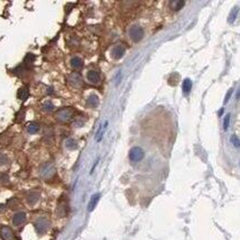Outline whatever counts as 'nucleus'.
<instances>
[{"label": "nucleus", "instance_id": "nucleus-8", "mask_svg": "<svg viewBox=\"0 0 240 240\" xmlns=\"http://www.w3.org/2000/svg\"><path fill=\"white\" fill-rule=\"evenodd\" d=\"M69 82L74 87H79L82 85V78L79 73L74 72V73H71L69 76Z\"/></svg>", "mask_w": 240, "mask_h": 240}, {"label": "nucleus", "instance_id": "nucleus-23", "mask_svg": "<svg viewBox=\"0 0 240 240\" xmlns=\"http://www.w3.org/2000/svg\"><path fill=\"white\" fill-rule=\"evenodd\" d=\"M34 61H35V55L33 53H28L25 56V63L26 64H32Z\"/></svg>", "mask_w": 240, "mask_h": 240}, {"label": "nucleus", "instance_id": "nucleus-19", "mask_svg": "<svg viewBox=\"0 0 240 240\" xmlns=\"http://www.w3.org/2000/svg\"><path fill=\"white\" fill-rule=\"evenodd\" d=\"M107 125H108V121H105L104 124H103L102 126H101V128L98 130V132H97V141H101L103 133H104V130H105V128H107Z\"/></svg>", "mask_w": 240, "mask_h": 240}, {"label": "nucleus", "instance_id": "nucleus-31", "mask_svg": "<svg viewBox=\"0 0 240 240\" xmlns=\"http://www.w3.org/2000/svg\"><path fill=\"white\" fill-rule=\"evenodd\" d=\"M237 97H238V98H239V97H240V92H238V95H237Z\"/></svg>", "mask_w": 240, "mask_h": 240}, {"label": "nucleus", "instance_id": "nucleus-11", "mask_svg": "<svg viewBox=\"0 0 240 240\" xmlns=\"http://www.w3.org/2000/svg\"><path fill=\"white\" fill-rule=\"evenodd\" d=\"M99 200H100V194H99V193L94 194V195L90 199V202H89L88 211L92 212V211H93L94 209H96V206H97V204H98V202H99Z\"/></svg>", "mask_w": 240, "mask_h": 240}, {"label": "nucleus", "instance_id": "nucleus-18", "mask_svg": "<svg viewBox=\"0 0 240 240\" xmlns=\"http://www.w3.org/2000/svg\"><path fill=\"white\" fill-rule=\"evenodd\" d=\"M184 5H185V2L183 0H176V1H172V2H171V7H172V9H174V10H180Z\"/></svg>", "mask_w": 240, "mask_h": 240}, {"label": "nucleus", "instance_id": "nucleus-20", "mask_svg": "<svg viewBox=\"0 0 240 240\" xmlns=\"http://www.w3.org/2000/svg\"><path fill=\"white\" fill-rule=\"evenodd\" d=\"M238 12H239V8L238 7H234L232 9V12H230V15H229V23H233L236 21V18L238 16Z\"/></svg>", "mask_w": 240, "mask_h": 240}, {"label": "nucleus", "instance_id": "nucleus-13", "mask_svg": "<svg viewBox=\"0 0 240 240\" xmlns=\"http://www.w3.org/2000/svg\"><path fill=\"white\" fill-rule=\"evenodd\" d=\"M82 65H83V61L81 58H79V56H73V58L71 59V67L73 69H75V70L81 69L82 68Z\"/></svg>", "mask_w": 240, "mask_h": 240}, {"label": "nucleus", "instance_id": "nucleus-30", "mask_svg": "<svg viewBox=\"0 0 240 240\" xmlns=\"http://www.w3.org/2000/svg\"><path fill=\"white\" fill-rule=\"evenodd\" d=\"M223 114V108H221V110L219 111V115H222Z\"/></svg>", "mask_w": 240, "mask_h": 240}, {"label": "nucleus", "instance_id": "nucleus-9", "mask_svg": "<svg viewBox=\"0 0 240 240\" xmlns=\"http://www.w3.org/2000/svg\"><path fill=\"white\" fill-rule=\"evenodd\" d=\"M125 51H126V49H125V46H122V45H116L113 49H112L111 51V54L112 56H113L114 59H120V58H122V55L125 54Z\"/></svg>", "mask_w": 240, "mask_h": 240}, {"label": "nucleus", "instance_id": "nucleus-1", "mask_svg": "<svg viewBox=\"0 0 240 240\" xmlns=\"http://www.w3.org/2000/svg\"><path fill=\"white\" fill-rule=\"evenodd\" d=\"M41 176L44 179H50L54 176L55 174V167L53 166L51 162H46L45 165H43L41 168V172H39Z\"/></svg>", "mask_w": 240, "mask_h": 240}, {"label": "nucleus", "instance_id": "nucleus-10", "mask_svg": "<svg viewBox=\"0 0 240 240\" xmlns=\"http://www.w3.org/2000/svg\"><path fill=\"white\" fill-rule=\"evenodd\" d=\"M39 192H36V191H32V192L27 195V203L30 205L36 204V202L39 200Z\"/></svg>", "mask_w": 240, "mask_h": 240}, {"label": "nucleus", "instance_id": "nucleus-25", "mask_svg": "<svg viewBox=\"0 0 240 240\" xmlns=\"http://www.w3.org/2000/svg\"><path fill=\"white\" fill-rule=\"evenodd\" d=\"M229 123H230V115H225L224 116V120H223V129L227 130L229 128Z\"/></svg>", "mask_w": 240, "mask_h": 240}, {"label": "nucleus", "instance_id": "nucleus-16", "mask_svg": "<svg viewBox=\"0 0 240 240\" xmlns=\"http://www.w3.org/2000/svg\"><path fill=\"white\" fill-rule=\"evenodd\" d=\"M38 130H39V124L36 123V122H32V123H29V124L27 125V131L30 134L36 133V132H38Z\"/></svg>", "mask_w": 240, "mask_h": 240}, {"label": "nucleus", "instance_id": "nucleus-22", "mask_svg": "<svg viewBox=\"0 0 240 240\" xmlns=\"http://www.w3.org/2000/svg\"><path fill=\"white\" fill-rule=\"evenodd\" d=\"M53 110H54V105L51 101H45L43 104V111H45V112H51Z\"/></svg>", "mask_w": 240, "mask_h": 240}, {"label": "nucleus", "instance_id": "nucleus-29", "mask_svg": "<svg viewBox=\"0 0 240 240\" xmlns=\"http://www.w3.org/2000/svg\"><path fill=\"white\" fill-rule=\"evenodd\" d=\"M6 210V205L5 204H0V211H5Z\"/></svg>", "mask_w": 240, "mask_h": 240}, {"label": "nucleus", "instance_id": "nucleus-4", "mask_svg": "<svg viewBox=\"0 0 240 240\" xmlns=\"http://www.w3.org/2000/svg\"><path fill=\"white\" fill-rule=\"evenodd\" d=\"M129 36L134 42H139L144 37V31L140 26H132L129 30Z\"/></svg>", "mask_w": 240, "mask_h": 240}, {"label": "nucleus", "instance_id": "nucleus-14", "mask_svg": "<svg viewBox=\"0 0 240 240\" xmlns=\"http://www.w3.org/2000/svg\"><path fill=\"white\" fill-rule=\"evenodd\" d=\"M17 96L20 101H26L28 96H29V90H28L27 87H21V88L18 89Z\"/></svg>", "mask_w": 240, "mask_h": 240}, {"label": "nucleus", "instance_id": "nucleus-21", "mask_svg": "<svg viewBox=\"0 0 240 240\" xmlns=\"http://www.w3.org/2000/svg\"><path fill=\"white\" fill-rule=\"evenodd\" d=\"M65 144H66V148L70 149V150H74V149L78 148V144H76V142L73 139H69L68 141L65 142Z\"/></svg>", "mask_w": 240, "mask_h": 240}, {"label": "nucleus", "instance_id": "nucleus-17", "mask_svg": "<svg viewBox=\"0 0 240 240\" xmlns=\"http://www.w3.org/2000/svg\"><path fill=\"white\" fill-rule=\"evenodd\" d=\"M192 89V81L190 79H185L183 81V92L184 94H189Z\"/></svg>", "mask_w": 240, "mask_h": 240}, {"label": "nucleus", "instance_id": "nucleus-27", "mask_svg": "<svg viewBox=\"0 0 240 240\" xmlns=\"http://www.w3.org/2000/svg\"><path fill=\"white\" fill-rule=\"evenodd\" d=\"M232 92H233L232 89H230V90L227 92V95H225V98H224V103H228V101L230 99V97H231V95H232Z\"/></svg>", "mask_w": 240, "mask_h": 240}, {"label": "nucleus", "instance_id": "nucleus-12", "mask_svg": "<svg viewBox=\"0 0 240 240\" xmlns=\"http://www.w3.org/2000/svg\"><path fill=\"white\" fill-rule=\"evenodd\" d=\"M88 80L90 81L91 83H98L100 81V74H99V72H97V71H94V70H91V71H89L88 72Z\"/></svg>", "mask_w": 240, "mask_h": 240}, {"label": "nucleus", "instance_id": "nucleus-6", "mask_svg": "<svg viewBox=\"0 0 240 240\" xmlns=\"http://www.w3.org/2000/svg\"><path fill=\"white\" fill-rule=\"evenodd\" d=\"M0 237L2 240H15V234L11 229L7 225H3L0 228Z\"/></svg>", "mask_w": 240, "mask_h": 240}, {"label": "nucleus", "instance_id": "nucleus-7", "mask_svg": "<svg viewBox=\"0 0 240 240\" xmlns=\"http://www.w3.org/2000/svg\"><path fill=\"white\" fill-rule=\"evenodd\" d=\"M26 221V213L25 212H17L15 215L12 216V223L16 227H19Z\"/></svg>", "mask_w": 240, "mask_h": 240}, {"label": "nucleus", "instance_id": "nucleus-24", "mask_svg": "<svg viewBox=\"0 0 240 240\" xmlns=\"http://www.w3.org/2000/svg\"><path fill=\"white\" fill-rule=\"evenodd\" d=\"M230 141H231V143L236 147V148H240V140L237 138V135H232L231 138H230Z\"/></svg>", "mask_w": 240, "mask_h": 240}, {"label": "nucleus", "instance_id": "nucleus-3", "mask_svg": "<svg viewBox=\"0 0 240 240\" xmlns=\"http://www.w3.org/2000/svg\"><path fill=\"white\" fill-rule=\"evenodd\" d=\"M50 228V222H48V220H46L45 218H39L35 221V229L37 233L39 234H43L48 230Z\"/></svg>", "mask_w": 240, "mask_h": 240}, {"label": "nucleus", "instance_id": "nucleus-15", "mask_svg": "<svg viewBox=\"0 0 240 240\" xmlns=\"http://www.w3.org/2000/svg\"><path fill=\"white\" fill-rule=\"evenodd\" d=\"M87 104L89 105L90 107H97L99 105V97L97 95H90L87 101Z\"/></svg>", "mask_w": 240, "mask_h": 240}, {"label": "nucleus", "instance_id": "nucleus-5", "mask_svg": "<svg viewBox=\"0 0 240 240\" xmlns=\"http://www.w3.org/2000/svg\"><path fill=\"white\" fill-rule=\"evenodd\" d=\"M72 114H73V111L71 108H62V110L57 111L55 114L56 119L61 122H68L69 120L72 117Z\"/></svg>", "mask_w": 240, "mask_h": 240}, {"label": "nucleus", "instance_id": "nucleus-28", "mask_svg": "<svg viewBox=\"0 0 240 240\" xmlns=\"http://www.w3.org/2000/svg\"><path fill=\"white\" fill-rule=\"evenodd\" d=\"M0 181H3V183H6V181H9L8 175H6V174H2V175H0Z\"/></svg>", "mask_w": 240, "mask_h": 240}, {"label": "nucleus", "instance_id": "nucleus-26", "mask_svg": "<svg viewBox=\"0 0 240 240\" xmlns=\"http://www.w3.org/2000/svg\"><path fill=\"white\" fill-rule=\"evenodd\" d=\"M7 162H8V157H7L6 154L0 153V166H2V165H6Z\"/></svg>", "mask_w": 240, "mask_h": 240}, {"label": "nucleus", "instance_id": "nucleus-2", "mask_svg": "<svg viewBox=\"0 0 240 240\" xmlns=\"http://www.w3.org/2000/svg\"><path fill=\"white\" fill-rule=\"evenodd\" d=\"M145 157V152L141 148L139 147H134L131 150L129 151V159L131 160L132 162H138L140 161L143 158Z\"/></svg>", "mask_w": 240, "mask_h": 240}]
</instances>
